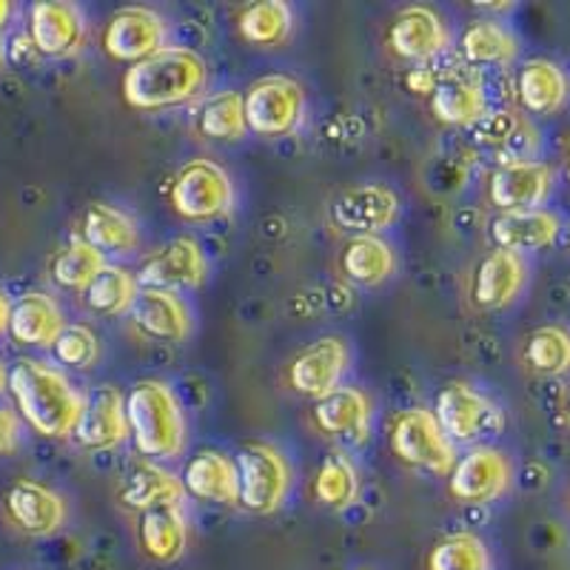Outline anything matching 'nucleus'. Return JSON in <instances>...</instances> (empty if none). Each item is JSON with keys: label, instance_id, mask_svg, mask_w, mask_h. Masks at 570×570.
Returning <instances> with one entry per match:
<instances>
[{"label": "nucleus", "instance_id": "obj_1", "mask_svg": "<svg viewBox=\"0 0 570 570\" xmlns=\"http://www.w3.org/2000/svg\"><path fill=\"white\" fill-rule=\"evenodd\" d=\"M7 389L20 420L46 440H69L83 409V394L60 368L40 360H18Z\"/></svg>", "mask_w": 570, "mask_h": 570}, {"label": "nucleus", "instance_id": "obj_2", "mask_svg": "<svg viewBox=\"0 0 570 570\" xmlns=\"http://www.w3.org/2000/svg\"><path fill=\"white\" fill-rule=\"evenodd\" d=\"M208 80V66L195 49L166 46L151 58L129 66L120 80L124 100L131 109L160 111L195 100Z\"/></svg>", "mask_w": 570, "mask_h": 570}, {"label": "nucleus", "instance_id": "obj_3", "mask_svg": "<svg viewBox=\"0 0 570 570\" xmlns=\"http://www.w3.org/2000/svg\"><path fill=\"white\" fill-rule=\"evenodd\" d=\"M126 422L142 460H175L186 448V416L175 389L163 380H140L126 394Z\"/></svg>", "mask_w": 570, "mask_h": 570}, {"label": "nucleus", "instance_id": "obj_4", "mask_svg": "<svg viewBox=\"0 0 570 570\" xmlns=\"http://www.w3.org/2000/svg\"><path fill=\"white\" fill-rule=\"evenodd\" d=\"M240 480V505L248 513L268 517L285 505L292 493V465L277 445L266 440H248L234 454Z\"/></svg>", "mask_w": 570, "mask_h": 570}, {"label": "nucleus", "instance_id": "obj_5", "mask_svg": "<svg viewBox=\"0 0 570 570\" xmlns=\"http://www.w3.org/2000/svg\"><path fill=\"white\" fill-rule=\"evenodd\" d=\"M234 200H237L234 180L220 163L208 160V157L183 163L169 186L171 208L177 217L188 223L220 220L232 212Z\"/></svg>", "mask_w": 570, "mask_h": 570}, {"label": "nucleus", "instance_id": "obj_6", "mask_svg": "<svg viewBox=\"0 0 570 570\" xmlns=\"http://www.w3.org/2000/svg\"><path fill=\"white\" fill-rule=\"evenodd\" d=\"M431 411L440 422L442 434L454 445L476 448L482 445V440L497 436L505 428V414L497 402L462 380L442 385Z\"/></svg>", "mask_w": 570, "mask_h": 570}, {"label": "nucleus", "instance_id": "obj_7", "mask_svg": "<svg viewBox=\"0 0 570 570\" xmlns=\"http://www.w3.org/2000/svg\"><path fill=\"white\" fill-rule=\"evenodd\" d=\"M308 98L292 75H263L243 91L246 129L257 137H285L299 129Z\"/></svg>", "mask_w": 570, "mask_h": 570}, {"label": "nucleus", "instance_id": "obj_8", "mask_svg": "<svg viewBox=\"0 0 570 570\" xmlns=\"http://www.w3.org/2000/svg\"><path fill=\"white\" fill-rule=\"evenodd\" d=\"M391 451L409 468L448 476L456 462V445L442 434L431 409H405L394 416L389 431Z\"/></svg>", "mask_w": 570, "mask_h": 570}, {"label": "nucleus", "instance_id": "obj_9", "mask_svg": "<svg viewBox=\"0 0 570 570\" xmlns=\"http://www.w3.org/2000/svg\"><path fill=\"white\" fill-rule=\"evenodd\" d=\"M140 288H157V292H195L206 283L208 259L200 243L188 234L171 237L169 243L157 246L149 257H142L140 268L135 272Z\"/></svg>", "mask_w": 570, "mask_h": 570}, {"label": "nucleus", "instance_id": "obj_10", "mask_svg": "<svg viewBox=\"0 0 570 570\" xmlns=\"http://www.w3.org/2000/svg\"><path fill=\"white\" fill-rule=\"evenodd\" d=\"M511 482L513 465L508 454L493 445H476L456 456L448 473V493L462 505H491L499 497H505Z\"/></svg>", "mask_w": 570, "mask_h": 570}, {"label": "nucleus", "instance_id": "obj_11", "mask_svg": "<svg viewBox=\"0 0 570 570\" xmlns=\"http://www.w3.org/2000/svg\"><path fill=\"white\" fill-rule=\"evenodd\" d=\"M402 200L385 183H360L343 188L328 206L334 228L345 234H383L400 220Z\"/></svg>", "mask_w": 570, "mask_h": 570}, {"label": "nucleus", "instance_id": "obj_12", "mask_svg": "<svg viewBox=\"0 0 570 570\" xmlns=\"http://www.w3.org/2000/svg\"><path fill=\"white\" fill-rule=\"evenodd\" d=\"M557 186V171L544 160H517L499 163L488 177V203L497 214L533 212L544 208L548 197Z\"/></svg>", "mask_w": 570, "mask_h": 570}, {"label": "nucleus", "instance_id": "obj_13", "mask_svg": "<svg viewBox=\"0 0 570 570\" xmlns=\"http://www.w3.org/2000/svg\"><path fill=\"white\" fill-rule=\"evenodd\" d=\"M169 46V23L149 7L117 9L104 29V52L120 63H140Z\"/></svg>", "mask_w": 570, "mask_h": 570}, {"label": "nucleus", "instance_id": "obj_14", "mask_svg": "<svg viewBox=\"0 0 570 570\" xmlns=\"http://www.w3.org/2000/svg\"><path fill=\"white\" fill-rule=\"evenodd\" d=\"M385 43L400 60L425 63L448 52L451 46V29L440 9L428 3H411L394 14L385 32Z\"/></svg>", "mask_w": 570, "mask_h": 570}, {"label": "nucleus", "instance_id": "obj_15", "mask_svg": "<svg viewBox=\"0 0 570 570\" xmlns=\"http://www.w3.org/2000/svg\"><path fill=\"white\" fill-rule=\"evenodd\" d=\"M351 348L343 337H320L312 345H305L292 363H288V389L305 400H323L331 391L343 385L348 374Z\"/></svg>", "mask_w": 570, "mask_h": 570}, {"label": "nucleus", "instance_id": "obj_16", "mask_svg": "<svg viewBox=\"0 0 570 570\" xmlns=\"http://www.w3.org/2000/svg\"><path fill=\"white\" fill-rule=\"evenodd\" d=\"M3 517L27 537H52L66 525L69 508L55 488L38 480H18L3 493Z\"/></svg>", "mask_w": 570, "mask_h": 570}, {"label": "nucleus", "instance_id": "obj_17", "mask_svg": "<svg viewBox=\"0 0 570 570\" xmlns=\"http://www.w3.org/2000/svg\"><path fill=\"white\" fill-rule=\"evenodd\" d=\"M27 38L43 58H71L86 46V18L66 0H38L29 7Z\"/></svg>", "mask_w": 570, "mask_h": 570}, {"label": "nucleus", "instance_id": "obj_18", "mask_svg": "<svg viewBox=\"0 0 570 570\" xmlns=\"http://www.w3.org/2000/svg\"><path fill=\"white\" fill-rule=\"evenodd\" d=\"M71 440L86 451H109L129 440L124 391L117 385H95L86 391Z\"/></svg>", "mask_w": 570, "mask_h": 570}, {"label": "nucleus", "instance_id": "obj_19", "mask_svg": "<svg viewBox=\"0 0 570 570\" xmlns=\"http://www.w3.org/2000/svg\"><path fill=\"white\" fill-rule=\"evenodd\" d=\"M312 422L328 440L363 445L374 428V400L356 385H340L337 391L314 402Z\"/></svg>", "mask_w": 570, "mask_h": 570}, {"label": "nucleus", "instance_id": "obj_20", "mask_svg": "<svg viewBox=\"0 0 570 570\" xmlns=\"http://www.w3.org/2000/svg\"><path fill=\"white\" fill-rule=\"evenodd\" d=\"M528 283V259L522 254L491 248L471 274V299L482 312H499L517 303Z\"/></svg>", "mask_w": 570, "mask_h": 570}, {"label": "nucleus", "instance_id": "obj_21", "mask_svg": "<svg viewBox=\"0 0 570 570\" xmlns=\"http://www.w3.org/2000/svg\"><path fill=\"white\" fill-rule=\"evenodd\" d=\"M131 328L155 343H183L191 337L195 317L180 294L157 292V288H140L135 305L129 312Z\"/></svg>", "mask_w": 570, "mask_h": 570}, {"label": "nucleus", "instance_id": "obj_22", "mask_svg": "<svg viewBox=\"0 0 570 570\" xmlns=\"http://www.w3.org/2000/svg\"><path fill=\"white\" fill-rule=\"evenodd\" d=\"M183 491L214 505H240V480L234 456L217 448H203L180 473Z\"/></svg>", "mask_w": 570, "mask_h": 570}, {"label": "nucleus", "instance_id": "obj_23", "mask_svg": "<svg viewBox=\"0 0 570 570\" xmlns=\"http://www.w3.org/2000/svg\"><path fill=\"white\" fill-rule=\"evenodd\" d=\"M493 248L513 254L544 252L559 240L562 234V220L551 208H533V212H508L497 214L488 226Z\"/></svg>", "mask_w": 570, "mask_h": 570}, {"label": "nucleus", "instance_id": "obj_24", "mask_svg": "<svg viewBox=\"0 0 570 570\" xmlns=\"http://www.w3.org/2000/svg\"><path fill=\"white\" fill-rule=\"evenodd\" d=\"M473 142L499 155V163L537 160L539 135L525 117L511 109H488L471 126Z\"/></svg>", "mask_w": 570, "mask_h": 570}, {"label": "nucleus", "instance_id": "obj_25", "mask_svg": "<svg viewBox=\"0 0 570 570\" xmlns=\"http://www.w3.org/2000/svg\"><path fill=\"white\" fill-rule=\"evenodd\" d=\"M517 104L531 117H551L568 104L570 78L568 71L548 58H531L517 71Z\"/></svg>", "mask_w": 570, "mask_h": 570}, {"label": "nucleus", "instance_id": "obj_26", "mask_svg": "<svg viewBox=\"0 0 570 570\" xmlns=\"http://www.w3.org/2000/svg\"><path fill=\"white\" fill-rule=\"evenodd\" d=\"M488 89L480 75H471V69H460L448 75L436 89L428 95V109L442 126H468L471 129L476 120L488 111Z\"/></svg>", "mask_w": 570, "mask_h": 570}, {"label": "nucleus", "instance_id": "obj_27", "mask_svg": "<svg viewBox=\"0 0 570 570\" xmlns=\"http://www.w3.org/2000/svg\"><path fill=\"white\" fill-rule=\"evenodd\" d=\"M66 317L58 299L46 292L20 294L9 305L7 334L18 345H35V348H52L58 334L63 331Z\"/></svg>", "mask_w": 570, "mask_h": 570}, {"label": "nucleus", "instance_id": "obj_28", "mask_svg": "<svg viewBox=\"0 0 570 570\" xmlns=\"http://www.w3.org/2000/svg\"><path fill=\"white\" fill-rule=\"evenodd\" d=\"M137 544L151 562H177L188 548V519L183 505H160L137 513Z\"/></svg>", "mask_w": 570, "mask_h": 570}, {"label": "nucleus", "instance_id": "obj_29", "mask_svg": "<svg viewBox=\"0 0 570 570\" xmlns=\"http://www.w3.org/2000/svg\"><path fill=\"white\" fill-rule=\"evenodd\" d=\"M396 272V252L383 234H354L340 252V274L351 285L374 288Z\"/></svg>", "mask_w": 570, "mask_h": 570}, {"label": "nucleus", "instance_id": "obj_30", "mask_svg": "<svg viewBox=\"0 0 570 570\" xmlns=\"http://www.w3.org/2000/svg\"><path fill=\"white\" fill-rule=\"evenodd\" d=\"M183 482L169 468L157 465L151 460H140L126 471L120 485V502L129 511H151L160 505H183Z\"/></svg>", "mask_w": 570, "mask_h": 570}, {"label": "nucleus", "instance_id": "obj_31", "mask_svg": "<svg viewBox=\"0 0 570 570\" xmlns=\"http://www.w3.org/2000/svg\"><path fill=\"white\" fill-rule=\"evenodd\" d=\"M80 237L89 243L95 252L109 257H124L137 252L140 246V228L129 214L120 212L111 203H91L80 223Z\"/></svg>", "mask_w": 570, "mask_h": 570}, {"label": "nucleus", "instance_id": "obj_32", "mask_svg": "<svg viewBox=\"0 0 570 570\" xmlns=\"http://www.w3.org/2000/svg\"><path fill=\"white\" fill-rule=\"evenodd\" d=\"M519 38L497 18H480L468 23L460 38V60L471 66H491L505 69L517 60Z\"/></svg>", "mask_w": 570, "mask_h": 570}, {"label": "nucleus", "instance_id": "obj_33", "mask_svg": "<svg viewBox=\"0 0 570 570\" xmlns=\"http://www.w3.org/2000/svg\"><path fill=\"white\" fill-rule=\"evenodd\" d=\"M294 29V9L285 0H254L237 14V32L246 43L274 49L285 43Z\"/></svg>", "mask_w": 570, "mask_h": 570}, {"label": "nucleus", "instance_id": "obj_34", "mask_svg": "<svg viewBox=\"0 0 570 570\" xmlns=\"http://www.w3.org/2000/svg\"><path fill=\"white\" fill-rule=\"evenodd\" d=\"M137 294H140V285H137L135 272H129L126 266H117V263H109L89 283V288L83 292V303L98 317H124V314L131 312Z\"/></svg>", "mask_w": 570, "mask_h": 570}, {"label": "nucleus", "instance_id": "obj_35", "mask_svg": "<svg viewBox=\"0 0 570 570\" xmlns=\"http://www.w3.org/2000/svg\"><path fill=\"white\" fill-rule=\"evenodd\" d=\"M522 365L537 376L570 374V331L564 325H539L522 343Z\"/></svg>", "mask_w": 570, "mask_h": 570}, {"label": "nucleus", "instance_id": "obj_36", "mask_svg": "<svg viewBox=\"0 0 570 570\" xmlns=\"http://www.w3.org/2000/svg\"><path fill=\"white\" fill-rule=\"evenodd\" d=\"M312 491L320 505L331 508V511H345L354 505L363 491V482H360V471L351 456L343 451H331L314 473Z\"/></svg>", "mask_w": 570, "mask_h": 570}, {"label": "nucleus", "instance_id": "obj_37", "mask_svg": "<svg viewBox=\"0 0 570 570\" xmlns=\"http://www.w3.org/2000/svg\"><path fill=\"white\" fill-rule=\"evenodd\" d=\"M106 266H109V259L95 252L78 234L49 259V279L63 292H86L91 279L98 277Z\"/></svg>", "mask_w": 570, "mask_h": 570}, {"label": "nucleus", "instance_id": "obj_38", "mask_svg": "<svg viewBox=\"0 0 570 570\" xmlns=\"http://www.w3.org/2000/svg\"><path fill=\"white\" fill-rule=\"evenodd\" d=\"M195 126L206 140H240L246 135V115H243L240 91H214L200 100Z\"/></svg>", "mask_w": 570, "mask_h": 570}, {"label": "nucleus", "instance_id": "obj_39", "mask_svg": "<svg viewBox=\"0 0 570 570\" xmlns=\"http://www.w3.org/2000/svg\"><path fill=\"white\" fill-rule=\"evenodd\" d=\"M428 570H493L491 551L476 533H451L431 548Z\"/></svg>", "mask_w": 570, "mask_h": 570}, {"label": "nucleus", "instance_id": "obj_40", "mask_svg": "<svg viewBox=\"0 0 570 570\" xmlns=\"http://www.w3.org/2000/svg\"><path fill=\"white\" fill-rule=\"evenodd\" d=\"M52 354L60 365L89 371L100 360V337L86 323H66L58 340L52 343Z\"/></svg>", "mask_w": 570, "mask_h": 570}, {"label": "nucleus", "instance_id": "obj_41", "mask_svg": "<svg viewBox=\"0 0 570 570\" xmlns=\"http://www.w3.org/2000/svg\"><path fill=\"white\" fill-rule=\"evenodd\" d=\"M20 442V420L12 409L0 405V456L14 454Z\"/></svg>", "mask_w": 570, "mask_h": 570}, {"label": "nucleus", "instance_id": "obj_42", "mask_svg": "<svg viewBox=\"0 0 570 570\" xmlns=\"http://www.w3.org/2000/svg\"><path fill=\"white\" fill-rule=\"evenodd\" d=\"M9 297L3 292H0V337H3V334H7V328H9Z\"/></svg>", "mask_w": 570, "mask_h": 570}, {"label": "nucleus", "instance_id": "obj_43", "mask_svg": "<svg viewBox=\"0 0 570 570\" xmlns=\"http://www.w3.org/2000/svg\"><path fill=\"white\" fill-rule=\"evenodd\" d=\"M9 18H12V3H9V0H0V29L7 27Z\"/></svg>", "mask_w": 570, "mask_h": 570}, {"label": "nucleus", "instance_id": "obj_44", "mask_svg": "<svg viewBox=\"0 0 570 570\" xmlns=\"http://www.w3.org/2000/svg\"><path fill=\"white\" fill-rule=\"evenodd\" d=\"M7 380H9V371H7V365L0 363V391L7 389Z\"/></svg>", "mask_w": 570, "mask_h": 570}, {"label": "nucleus", "instance_id": "obj_45", "mask_svg": "<svg viewBox=\"0 0 570 570\" xmlns=\"http://www.w3.org/2000/svg\"><path fill=\"white\" fill-rule=\"evenodd\" d=\"M564 175H568L570 180V146H568V160H564Z\"/></svg>", "mask_w": 570, "mask_h": 570}, {"label": "nucleus", "instance_id": "obj_46", "mask_svg": "<svg viewBox=\"0 0 570 570\" xmlns=\"http://www.w3.org/2000/svg\"><path fill=\"white\" fill-rule=\"evenodd\" d=\"M568 422H570V396H568Z\"/></svg>", "mask_w": 570, "mask_h": 570}, {"label": "nucleus", "instance_id": "obj_47", "mask_svg": "<svg viewBox=\"0 0 570 570\" xmlns=\"http://www.w3.org/2000/svg\"><path fill=\"white\" fill-rule=\"evenodd\" d=\"M356 570H368V568H356Z\"/></svg>", "mask_w": 570, "mask_h": 570}]
</instances>
